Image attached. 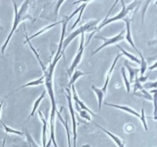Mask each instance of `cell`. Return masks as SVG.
Here are the masks:
<instances>
[{
  "label": "cell",
  "mask_w": 157,
  "mask_h": 147,
  "mask_svg": "<svg viewBox=\"0 0 157 147\" xmlns=\"http://www.w3.org/2000/svg\"><path fill=\"white\" fill-rule=\"evenodd\" d=\"M61 57H59L57 59H54L53 62L50 64L48 70L44 71V83H45L46 88L48 90L49 96H50L51 102H52V110H51V116H50V130H51V137L48 141V143L46 144L45 147H49L51 145L52 142L54 143L55 147H58L57 145L56 139L55 136V113L57 111L56 107V101H55V93H54L53 89V84H52V77H53L54 70H55V65L57 62L60 60Z\"/></svg>",
  "instance_id": "6da1fadb"
},
{
  "label": "cell",
  "mask_w": 157,
  "mask_h": 147,
  "mask_svg": "<svg viewBox=\"0 0 157 147\" xmlns=\"http://www.w3.org/2000/svg\"><path fill=\"white\" fill-rule=\"evenodd\" d=\"M14 5V9H15V16H14V21H13V26L12 28V30H11L10 33L8 35L7 38H6V41H5L4 44L2 47V54L4 55L5 50H6V47H7L8 44H9V41H10L11 38L13 35L14 32H15V30L18 28V24H20V22L21 21H24L25 20H30L32 21H35V19L33 18V17L32 16L30 13L29 12V1H25L24 2L21 4V8H20L19 10H17V6L16 3L15 1H12Z\"/></svg>",
  "instance_id": "7a4b0ae2"
},
{
  "label": "cell",
  "mask_w": 157,
  "mask_h": 147,
  "mask_svg": "<svg viewBox=\"0 0 157 147\" xmlns=\"http://www.w3.org/2000/svg\"><path fill=\"white\" fill-rule=\"evenodd\" d=\"M98 21H95V20H91V21H88L86 24H83L82 26L79 28L76 29L74 32H72L71 34L68 35L67 37L65 40H64V42H63L62 45V49H61V52L59 56H62L63 54H64V51L67 48V46L69 45L71 42L76 38L78 35H81L82 33H84V32H90L92 31L97 30V25H98Z\"/></svg>",
  "instance_id": "3957f363"
},
{
  "label": "cell",
  "mask_w": 157,
  "mask_h": 147,
  "mask_svg": "<svg viewBox=\"0 0 157 147\" xmlns=\"http://www.w3.org/2000/svg\"><path fill=\"white\" fill-rule=\"evenodd\" d=\"M121 4H122V7H123L121 12H120L118 15H117L116 16L112 17V18H108V19L106 20L105 21H104V22L101 23V24L98 26V28H97L96 32L100 31L103 27H104L105 25L108 24L109 23H111V22H113V21H118V20L124 19V18H125V17L127 16L129 13H130V11L133 10V9H134V8L136 7V6H138V4H140V2L134 1V2H133L130 3L129 6H127L125 5V2H124V1H121Z\"/></svg>",
  "instance_id": "277c9868"
},
{
  "label": "cell",
  "mask_w": 157,
  "mask_h": 147,
  "mask_svg": "<svg viewBox=\"0 0 157 147\" xmlns=\"http://www.w3.org/2000/svg\"><path fill=\"white\" fill-rule=\"evenodd\" d=\"M125 32H126V30L125 29H124V30H123L121 33L118 34L117 35H116V36H114V37H112V38H105V37H103V36H95L94 37L95 38H100V39L103 40L104 43H103L102 45L100 46V47H98V49H96L94 51L92 52L91 55H90V56H93V55H94L95 54H97L98 51H100L101 49H103L104 47H107V46L110 45V44H117V43L120 42V41H123V40L124 39V33H125Z\"/></svg>",
  "instance_id": "5b68a950"
},
{
  "label": "cell",
  "mask_w": 157,
  "mask_h": 147,
  "mask_svg": "<svg viewBox=\"0 0 157 147\" xmlns=\"http://www.w3.org/2000/svg\"><path fill=\"white\" fill-rule=\"evenodd\" d=\"M84 48H85V46H84V33H82L81 35V44H80V47L78 49V52L77 54L76 57L74 59L73 62H72L71 67L67 69V74H68V76L71 77L72 74L74 73V70L76 68L77 66L80 64L81 61V58H82L83 53H84Z\"/></svg>",
  "instance_id": "8992f818"
},
{
  "label": "cell",
  "mask_w": 157,
  "mask_h": 147,
  "mask_svg": "<svg viewBox=\"0 0 157 147\" xmlns=\"http://www.w3.org/2000/svg\"><path fill=\"white\" fill-rule=\"evenodd\" d=\"M66 90L67 92V94L66 95V97L67 98V101H68V107L69 110H70L71 116L72 119V127H73V147H76V140H77V123L76 120H75V110H74L73 107H72L71 103V93L70 90L68 88H66Z\"/></svg>",
  "instance_id": "52a82bcc"
},
{
  "label": "cell",
  "mask_w": 157,
  "mask_h": 147,
  "mask_svg": "<svg viewBox=\"0 0 157 147\" xmlns=\"http://www.w3.org/2000/svg\"><path fill=\"white\" fill-rule=\"evenodd\" d=\"M26 136V142H21V143L18 144V145H14L15 147H40L38 144L35 142L33 138L31 136L30 133L28 131L27 129L25 130V133Z\"/></svg>",
  "instance_id": "ba28073f"
},
{
  "label": "cell",
  "mask_w": 157,
  "mask_h": 147,
  "mask_svg": "<svg viewBox=\"0 0 157 147\" xmlns=\"http://www.w3.org/2000/svg\"><path fill=\"white\" fill-rule=\"evenodd\" d=\"M123 20H124L126 23L125 30H126V32H127V34H126V36H125L126 39H127V41L130 43V45L133 47V49H134L136 52H138V49L136 48V45H135L134 42H133V38H132L131 30H130V21H131V19H130V18H124V19H123Z\"/></svg>",
  "instance_id": "9c48e42d"
},
{
  "label": "cell",
  "mask_w": 157,
  "mask_h": 147,
  "mask_svg": "<svg viewBox=\"0 0 157 147\" xmlns=\"http://www.w3.org/2000/svg\"><path fill=\"white\" fill-rule=\"evenodd\" d=\"M71 87H72V93H73V98H74V100H75V104H78V107H80V109H81V110H86V111L88 112L89 113H90L92 116H94L95 113H93V112H92L91 110H90V109H89L88 107H87V106H86L85 104H84V103H83L82 101H81V100L79 99L78 94H77L76 90H75V85H74V84L71 86Z\"/></svg>",
  "instance_id": "30bf717a"
},
{
  "label": "cell",
  "mask_w": 157,
  "mask_h": 147,
  "mask_svg": "<svg viewBox=\"0 0 157 147\" xmlns=\"http://www.w3.org/2000/svg\"><path fill=\"white\" fill-rule=\"evenodd\" d=\"M121 55H121V54H117V56L116 57V58H115L114 61H113V64H112L111 67H110V70H109L108 73H107V76H106V80H105V83H104V86L103 87V88L101 89V90H102V91L104 93V94H106V93H107V86H108V84H109V81H110L112 73H113V70H114V67H115V66H116L117 62L118 59H119V58L121 57Z\"/></svg>",
  "instance_id": "8fae6325"
},
{
  "label": "cell",
  "mask_w": 157,
  "mask_h": 147,
  "mask_svg": "<svg viewBox=\"0 0 157 147\" xmlns=\"http://www.w3.org/2000/svg\"><path fill=\"white\" fill-rule=\"evenodd\" d=\"M106 106H108V107H115V108H118L121 109V110H124V111L127 112V113H130V114L133 115L135 116H137L138 118H140V114L138 113L137 112L135 111L134 110H133L132 108L129 107H126V106H120V105H117V104H109V103H105Z\"/></svg>",
  "instance_id": "7c38bea8"
},
{
  "label": "cell",
  "mask_w": 157,
  "mask_h": 147,
  "mask_svg": "<svg viewBox=\"0 0 157 147\" xmlns=\"http://www.w3.org/2000/svg\"><path fill=\"white\" fill-rule=\"evenodd\" d=\"M94 124H95V126H97L99 127L100 129H101V130H102L104 132V133H107V134L109 136H110V138H111V139H113V140L114 141V142H116L118 146H119V147H125V142H124L123 140H121V139H120L119 137H117V136H115V135H113V133H110V132H109V131H107V130H106L105 129L103 128L102 126H101L98 125V124H97L96 123H94Z\"/></svg>",
  "instance_id": "4fadbf2b"
},
{
  "label": "cell",
  "mask_w": 157,
  "mask_h": 147,
  "mask_svg": "<svg viewBox=\"0 0 157 147\" xmlns=\"http://www.w3.org/2000/svg\"><path fill=\"white\" fill-rule=\"evenodd\" d=\"M125 67H127V70H128L129 74H130V83L134 82V79H136L137 77V74L140 70V68H135V67H132L130 64L127 63V61H125Z\"/></svg>",
  "instance_id": "5bb4252c"
},
{
  "label": "cell",
  "mask_w": 157,
  "mask_h": 147,
  "mask_svg": "<svg viewBox=\"0 0 157 147\" xmlns=\"http://www.w3.org/2000/svg\"><path fill=\"white\" fill-rule=\"evenodd\" d=\"M61 23H62V21H57V22H55V23H53V24H50V25H48V26H46V27H44V28H42V29H41V30H40L39 32H37V33H35V35H32V36H31V37L28 36L27 32H25V38H26V41H30V40L32 39V38H35V37H37V36H38V35H41V34L44 33V32H46V31L49 30V29H51V28H52L55 27V26L57 25V24H61Z\"/></svg>",
  "instance_id": "9a60e30c"
},
{
  "label": "cell",
  "mask_w": 157,
  "mask_h": 147,
  "mask_svg": "<svg viewBox=\"0 0 157 147\" xmlns=\"http://www.w3.org/2000/svg\"><path fill=\"white\" fill-rule=\"evenodd\" d=\"M92 90L94 91V93H96L97 96H98V112L101 111V107H102V103L103 100H104V93L102 91L101 89L97 88L94 85H92L91 87Z\"/></svg>",
  "instance_id": "2e32d148"
},
{
  "label": "cell",
  "mask_w": 157,
  "mask_h": 147,
  "mask_svg": "<svg viewBox=\"0 0 157 147\" xmlns=\"http://www.w3.org/2000/svg\"><path fill=\"white\" fill-rule=\"evenodd\" d=\"M44 75H43V76H41V77H39L38 79L35 80V81H30V82L27 83V84H25V85H23V86H21V87H18V88L16 89L15 91H18V90H21V89L25 88V87H32V86H39V85H41V84H44Z\"/></svg>",
  "instance_id": "e0dca14e"
},
{
  "label": "cell",
  "mask_w": 157,
  "mask_h": 147,
  "mask_svg": "<svg viewBox=\"0 0 157 147\" xmlns=\"http://www.w3.org/2000/svg\"><path fill=\"white\" fill-rule=\"evenodd\" d=\"M40 119H41L43 123V131H42V141H43V147H45L46 142H47V136H46V131H47V121L44 119V115L41 113V111H38Z\"/></svg>",
  "instance_id": "ac0fdd59"
},
{
  "label": "cell",
  "mask_w": 157,
  "mask_h": 147,
  "mask_svg": "<svg viewBox=\"0 0 157 147\" xmlns=\"http://www.w3.org/2000/svg\"><path fill=\"white\" fill-rule=\"evenodd\" d=\"M45 94H46V90H44V91L42 92V93H41V94L40 95L39 97H38V99H37L36 100H35V104H34V106H33V108H32V112H31V113H30V114H29V117H28V119H30V118L32 117V116H33V115L35 114V110H36L37 109H38V106H39V104H40V103H41V101L44 98V96H45Z\"/></svg>",
  "instance_id": "d6986e66"
},
{
  "label": "cell",
  "mask_w": 157,
  "mask_h": 147,
  "mask_svg": "<svg viewBox=\"0 0 157 147\" xmlns=\"http://www.w3.org/2000/svg\"><path fill=\"white\" fill-rule=\"evenodd\" d=\"M56 113H57V114H58V119L61 120V122L62 123V124L64 126V127H65V129H66V132H67V143H68V147H71V144L70 132H69V128H68V125H67V122L63 119L62 116H61V114H60V112L58 111V110H57Z\"/></svg>",
  "instance_id": "ffe728a7"
},
{
  "label": "cell",
  "mask_w": 157,
  "mask_h": 147,
  "mask_svg": "<svg viewBox=\"0 0 157 147\" xmlns=\"http://www.w3.org/2000/svg\"><path fill=\"white\" fill-rule=\"evenodd\" d=\"M137 53L139 54L140 57V76H144L147 69V62L145 58H144V57L143 56L140 51H138Z\"/></svg>",
  "instance_id": "44dd1931"
},
{
  "label": "cell",
  "mask_w": 157,
  "mask_h": 147,
  "mask_svg": "<svg viewBox=\"0 0 157 147\" xmlns=\"http://www.w3.org/2000/svg\"><path fill=\"white\" fill-rule=\"evenodd\" d=\"M117 46L118 48H120V50H121V51H122L123 55H125V56H127V58H130V60H131L132 61H135V62H136V63H137V64H140V59H139V58H138L137 57H136V56H135V55H132V54L128 53V52H127V51H126L124 50V48H122V47H121L120 45H118V44H117Z\"/></svg>",
  "instance_id": "7402d4cb"
},
{
  "label": "cell",
  "mask_w": 157,
  "mask_h": 147,
  "mask_svg": "<svg viewBox=\"0 0 157 147\" xmlns=\"http://www.w3.org/2000/svg\"><path fill=\"white\" fill-rule=\"evenodd\" d=\"M86 74H87V73H84V72L81 71V70H75V71L73 73V75L71 76V77L70 83H69V86H70V87H71V86L75 84V81H76L78 78L81 77L83 76V75Z\"/></svg>",
  "instance_id": "603a6c76"
},
{
  "label": "cell",
  "mask_w": 157,
  "mask_h": 147,
  "mask_svg": "<svg viewBox=\"0 0 157 147\" xmlns=\"http://www.w3.org/2000/svg\"><path fill=\"white\" fill-rule=\"evenodd\" d=\"M136 96H140V97H144L145 99L148 100H153V96H152L150 93H149L145 89H143V90H140L139 92H136V93H133Z\"/></svg>",
  "instance_id": "cb8c5ba5"
},
{
  "label": "cell",
  "mask_w": 157,
  "mask_h": 147,
  "mask_svg": "<svg viewBox=\"0 0 157 147\" xmlns=\"http://www.w3.org/2000/svg\"><path fill=\"white\" fill-rule=\"evenodd\" d=\"M2 125L3 128H4L5 131H6V133H7V134L8 133H12V134L19 135V136H23V135H24V133H23V132L19 131V130H14V129H12V128H11V127L6 126L4 123L2 122Z\"/></svg>",
  "instance_id": "d4e9b609"
},
{
  "label": "cell",
  "mask_w": 157,
  "mask_h": 147,
  "mask_svg": "<svg viewBox=\"0 0 157 147\" xmlns=\"http://www.w3.org/2000/svg\"><path fill=\"white\" fill-rule=\"evenodd\" d=\"M90 1H87V2H83V4H82V8H81V9L80 10V14H79V16L78 17V18L76 19V21H75V22L74 23L73 26H72L71 28V29H74L75 27H76V25L78 24V22H80V21H81V16H82V14L83 12H84V9H85V7L87 6V5L88 4V3H90Z\"/></svg>",
  "instance_id": "484cf974"
},
{
  "label": "cell",
  "mask_w": 157,
  "mask_h": 147,
  "mask_svg": "<svg viewBox=\"0 0 157 147\" xmlns=\"http://www.w3.org/2000/svg\"><path fill=\"white\" fill-rule=\"evenodd\" d=\"M25 43H29V47H31V49H32V51L34 52V54H35V56H36V58H37V59H38V62H39V64H40V65H41V68H42V70H43V71H45L46 70V67H44V64H43V63H42V61H41V59H40V57H39V55H38V52L36 51V50H35V48H34L33 47V46L32 45V44H31V42L29 41H25Z\"/></svg>",
  "instance_id": "4316f807"
},
{
  "label": "cell",
  "mask_w": 157,
  "mask_h": 147,
  "mask_svg": "<svg viewBox=\"0 0 157 147\" xmlns=\"http://www.w3.org/2000/svg\"><path fill=\"white\" fill-rule=\"evenodd\" d=\"M121 73H122V74H123V77H124V83H125V86H126V88H127V93H130V81H128V79H127V76H126L125 67H122V69H121Z\"/></svg>",
  "instance_id": "83f0119b"
},
{
  "label": "cell",
  "mask_w": 157,
  "mask_h": 147,
  "mask_svg": "<svg viewBox=\"0 0 157 147\" xmlns=\"http://www.w3.org/2000/svg\"><path fill=\"white\" fill-rule=\"evenodd\" d=\"M144 89L145 90H148V89H157V80L154 82H146L145 84L143 85Z\"/></svg>",
  "instance_id": "f1b7e54d"
},
{
  "label": "cell",
  "mask_w": 157,
  "mask_h": 147,
  "mask_svg": "<svg viewBox=\"0 0 157 147\" xmlns=\"http://www.w3.org/2000/svg\"><path fill=\"white\" fill-rule=\"evenodd\" d=\"M153 101L154 104V112H153V119L157 120V93H153Z\"/></svg>",
  "instance_id": "f546056e"
},
{
  "label": "cell",
  "mask_w": 157,
  "mask_h": 147,
  "mask_svg": "<svg viewBox=\"0 0 157 147\" xmlns=\"http://www.w3.org/2000/svg\"><path fill=\"white\" fill-rule=\"evenodd\" d=\"M140 119L141 121H142L143 125H144V129H145L146 131H148V126H147V121H146V116H145V113H144V108L141 109V115H140Z\"/></svg>",
  "instance_id": "4dcf8cb0"
},
{
  "label": "cell",
  "mask_w": 157,
  "mask_h": 147,
  "mask_svg": "<svg viewBox=\"0 0 157 147\" xmlns=\"http://www.w3.org/2000/svg\"><path fill=\"white\" fill-rule=\"evenodd\" d=\"M79 113H80V116H81L82 118H84V119H86L88 121L91 120V118H90V115L88 114V112H87L86 110H81L79 111Z\"/></svg>",
  "instance_id": "1f68e13d"
},
{
  "label": "cell",
  "mask_w": 157,
  "mask_h": 147,
  "mask_svg": "<svg viewBox=\"0 0 157 147\" xmlns=\"http://www.w3.org/2000/svg\"><path fill=\"white\" fill-rule=\"evenodd\" d=\"M149 76H150V74H148L147 76H140V77H136V80H134V82H139L140 83V84L144 83V84H145V83L147 82V79H148Z\"/></svg>",
  "instance_id": "d6a6232c"
},
{
  "label": "cell",
  "mask_w": 157,
  "mask_h": 147,
  "mask_svg": "<svg viewBox=\"0 0 157 147\" xmlns=\"http://www.w3.org/2000/svg\"><path fill=\"white\" fill-rule=\"evenodd\" d=\"M144 89V87H143L142 84L139 82H135L134 85H133V93L137 92V90H141Z\"/></svg>",
  "instance_id": "836d02e7"
},
{
  "label": "cell",
  "mask_w": 157,
  "mask_h": 147,
  "mask_svg": "<svg viewBox=\"0 0 157 147\" xmlns=\"http://www.w3.org/2000/svg\"><path fill=\"white\" fill-rule=\"evenodd\" d=\"M151 2L150 1H147L145 2V6H144V9H142V24H144V16H145V12L147 10V7H148L149 4Z\"/></svg>",
  "instance_id": "e575fe53"
},
{
  "label": "cell",
  "mask_w": 157,
  "mask_h": 147,
  "mask_svg": "<svg viewBox=\"0 0 157 147\" xmlns=\"http://www.w3.org/2000/svg\"><path fill=\"white\" fill-rule=\"evenodd\" d=\"M64 2V1H58V4H57V7H56V9H55V17L57 18V16H58V10H59V8L60 6H61V5H62L63 3Z\"/></svg>",
  "instance_id": "d590c367"
},
{
  "label": "cell",
  "mask_w": 157,
  "mask_h": 147,
  "mask_svg": "<svg viewBox=\"0 0 157 147\" xmlns=\"http://www.w3.org/2000/svg\"><path fill=\"white\" fill-rule=\"evenodd\" d=\"M155 68H157V61H156V63H155L154 64H153V65L150 66V67H149V70H154Z\"/></svg>",
  "instance_id": "8d00e7d4"
},
{
  "label": "cell",
  "mask_w": 157,
  "mask_h": 147,
  "mask_svg": "<svg viewBox=\"0 0 157 147\" xmlns=\"http://www.w3.org/2000/svg\"><path fill=\"white\" fill-rule=\"evenodd\" d=\"M156 32H157V30H156ZM157 44V38L156 40H153V41H150L148 42V44H150V45H151V44Z\"/></svg>",
  "instance_id": "74e56055"
},
{
  "label": "cell",
  "mask_w": 157,
  "mask_h": 147,
  "mask_svg": "<svg viewBox=\"0 0 157 147\" xmlns=\"http://www.w3.org/2000/svg\"><path fill=\"white\" fill-rule=\"evenodd\" d=\"M3 103H4V101H3V100H2L1 102H0V117H1V113H2V108Z\"/></svg>",
  "instance_id": "f35d334b"
},
{
  "label": "cell",
  "mask_w": 157,
  "mask_h": 147,
  "mask_svg": "<svg viewBox=\"0 0 157 147\" xmlns=\"http://www.w3.org/2000/svg\"><path fill=\"white\" fill-rule=\"evenodd\" d=\"M157 93V89H153V90H150V93Z\"/></svg>",
  "instance_id": "ab89813d"
},
{
  "label": "cell",
  "mask_w": 157,
  "mask_h": 147,
  "mask_svg": "<svg viewBox=\"0 0 157 147\" xmlns=\"http://www.w3.org/2000/svg\"><path fill=\"white\" fill-rule=\"evenodd\" d=\"M82 147H91V146H90V145H88V144H87V145H82Z\"/></svg>",
  "instance_id": "60d3db41"
},
{
  "label": "cell",
  "mask_w": 157,
  "mask_h": 147,
  "mask_svg": "<svg viewBox=\"0 0 157 147\" xmlns=\"http://www.w3.org/2000/svg\"><path fill=\"white\" fill-rule=\"evenodd\" d=\"M5 142H6V138L4 139V140H3V143H2V147H4L5 145Z\"/></svg>",
  "instance_id": "b9f144b4"
},
{
  "label": "cell",
  "mask_w": 157,
  "mask_h": 147,
  "mask_svg": "<svg viewBox=\"0 0 157 147\" xmlns=\"http://www.w3.org/2000/svg\"><path fill=\"white\" fill-rule=\"evenodd\" d=\"M1 29H2V27L1 24H0V30H1Z\"/></svg>",
  "instance_id": "7bdbcfd3"
},
{
  "label": "cell",
  "mask_w": 157,
  "mask_h": 147,
  "mask_svg": "<svg viewBox=\"0 0 157 147\" xmlns=\"http://www.w3.org/2000/svg\"><path fill=\"white\" fill-rule=\"evenodd\" d=\"M155 4H156V6H157V1L156 2H155Z\"/></svg>",
  "instance_id": "ee69618b"
},
{
  "label": "cell",
  "mask_w": 157,
  "mask_h": 147,
  "mask_svg": "<svg viewBox=\"0 0 157 147\" xmlns=\"http://www.w3.org/2000/svg\"><path fill=\"white\" fill-rule=\"evenodd\" d=\"M0 101H2V100H1V99H0Z\"/></svg>",
  "instance_id": "f6af8a7d"
}]
</instances>
